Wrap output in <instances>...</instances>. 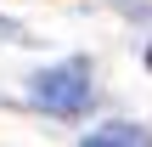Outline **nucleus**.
Masks as SVG:
<instances>
[{
  "instance_id": "nucleus-3",
  "label": "nucleus",
  "mask_w": 152,
  "mask_h": 147,
  "mask_svg": "<svg viewBox=\"0 0 152 147\" xmlns=\"http://www.w3.org/2000/svg\"><path fill=\"white\" fill-rule=\"evenodd\" d=\"M147 68H152V45H147Z\"/></svg>"
},
{
  "instance_id": "nucleus-2",
  "label": "nucleus",
  "mask_w": 152,
  "mask_h": 147,
  "mask_svg": "<svg viewBox=\"0 0 152 147\" xmlns=\"http://www.w3.org/2000/svg\"><path fill=\"white\" fill-rule=\"evenodd\" d=\"M152 136L141 130V125H102V130H90L85 136V147H147Z\"/></svg>"
},
{
  "instance_id": "nucleus-1",
  "label": "nucleus",
  "mask_w": 152,
  "mask_h": 147,
  "mask_svg": "<svg viewBox=\"0 0 152 147\" xmlns=\"http://www.w3.org/2000/svg\"><path fill=\"white\" fill-rule=\"evenodd\" d=\"M34 102L56 119H79L90 108V68L85 62H56V68L34 74Z\"/></svg>"
}]
</instances>
